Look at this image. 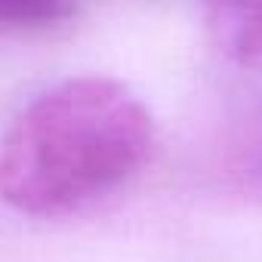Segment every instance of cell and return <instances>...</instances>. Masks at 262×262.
<instances>
[{
    "mask_svg": "<svg viewBox=\"0 0 262 262\" xmlns=\"http://www.w3.org/2000/svg\"><path fill=\"white\" fill-rule=\"evenodd\" d=\"M155 151V117L117 77L80 74L34 96L0 136V201L68 219L133 182Z\"/></svg>",
    "mask_w": 262,
    "mask_h": 262,
    "instance_id": "1",
    "label": "cell"
},
{
    "mask_svg": "<svg viewBox=\"0 0 262 262\" xmlns=\"http://www.w3.org/2000/svg\"><path fill=\"white\" fill-rule=\"evenodd\" d=\"M213 173L222 188L262 204V105L241 111L213 151Z\"/></svg>",
    "mask_w": 262,
    "mask_h": 262,
    "instance_id": "2",
    "label": "cell"
},
{
    "mask_svg": "<svg viewBox=\"0 0 262 262\" xmlns=\"http://www.w3.org/2000/svg\"><path fill=\"white\" fill-rule=\"evenodd\" d=\"M204 25L231 65L262 74V0H204Z\"/></svg>",
    "mask_w": 262,
    "mask_h": 262,
    "instance_id": "3",
    "label": "cell"
},
{
    "mask_svg": "<svg viewBox=\"0 0 262 262\" xmlns=\"http://www.w3.org/2000/svg\"><path fill=\"white\" fill-rule=\"evenodd\" d=\"M74 16V0H0V31H47Z\"/></svg>",
    "mask_w": 262,
    "mask_h": 262,
    "instance_id": "4",
    "label": "cell"
}]
</instances>
